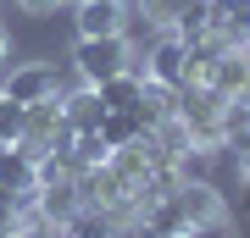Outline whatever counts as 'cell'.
I'll list each match as a JSON object with an SVG mask.
<instances>
[{
	"mask_svg": "<svg viewBox=\"0 0 250 238\" xmlns=\"http://www.w3.org/2000/svg\"><path fill=\"white\" fill-rule=\"evenodd\" d=\"M78 78L89 83V89H100V83H111L117 72H128L134 67V55H128V39L123 34H106V39H78Z\"/></svg>",
	"mask_w": 250,
	"mask_h": 238,
	"instance_id": "6da1fadb",
	"label": "cell"
},
{
	"mask_svg": "<svg viewBox=\"0 0 250 238\" xmlns=\"http://www.w3.org/2000/svg\"><path fill=\"white\" fill-rule=\"evenodd\" d=\"M72 22H78V39H106L128 28V0H78L72 6Z\"/></svg>",
	"mask_w": 250,
	"mask_h": 238,
	"instance_id": "7a4b0ae2",
	"label": "cell"
},
{
	"mask_svg": "<svg viewBox=\"0 0 250 238\" xmlns=\"http://www.w3.org/2000/svg\"><path fill=\"white\" fill-rule=\"evenodd\" d=\"M67 128V116H62V94H56V100H39V106H28V128H22V150L28 155H50V144H56V133H62Z\"/></svg>",
	"mask_w": 250,
	"mask_h": 238,
	"instance_id": "3957f363",
	"label": "cell"
},
{
	"mask_svg": "<svg viewBox=\"0 0 250 238\" xmlns=\"http://www.w3.org/2000/svg\"><path fill=\"white\" fill-rule=\"evenodd\" d=\"M6 94L22 100V106H39V100H56V94H62V78H56V67H45V61H22L6 78Z\"/></svg>",
	"mask_w": 250,
	"mask_h": 238,
	"instance_id": "277c9868",
	"label": "cell"
},
{
	"mask_svg": "<svg viewBox=\"0 0 250 238\" xmlns=\"http://www.w3.org/2000/svg\"><path fill=\"white\" fill-rule=\"evenodd\" d=\"M150 83H167V89H189V44L172 34L150 50Z\"/></svg>",
	"mask_w": 250,
	"mask_h": 238,
	"instance_id": "5b68a950",
	"label": "cell"
},
{
	"mask_svg": "<svg viewBox=\"0 0 250 238\" xmlns=\"http://www.w3.org/2000/svg\"><path fill=\"white\" fill-rule=\"evenodd\" d=\"M206 17H211V34L228 44L250 39V0H206Z\"/></svg>",
	"mask_w": 250,
	"mask_h": 238,
	"instance_id": "8992f818",
	"label": "cell"
},
{
	"mask_svg": "<svg viewBox=\"0 0 250 238\" xmlns=\"http://www.w3.org/2000/svg\"><path fill=\"white\" fill-rule=\"evenodd\" d=\"M62 116H67V128H72V133H100V122H106L100 89H89V83H83L78 94H67V100H62Z\"/></svg>",
	"mask_w": 250,
	"mask_h": 238,
	"instance_id": "52a82bcc",
	"label": "cell"
},
{
	"mask_svg": "<svg viewBox=\"0 0 250 238\" xmlns=\"http://www.w3.org/2000/svg\"><path fill=\"white\" fill-rule=\"evenodd\" d=\"M245 83H250V61H245V50H228L223 61H217L211 72H206V89H217L223 100L245 94Z\"/></svg>",
	"mask_w": 250,
	"mask_h": 238,
	"instance_id": "ba28073f",
	"label": "cell"
},
{
	"mask_svg": "<svg viewBox=\"0 0 250 238\" xmlns=\"http://www.w3.org/2000/svg\"><path fill=\"white\" fill-rule=\"evenodd\" d=\"M139 100H145V78L134 67L117 72L111 83H100V106H106V111H139Z\"/></svg>",
	"mask_w": 250,
	"mask_h": 238,
	"instance_id": "9c48e42d",
	"label": "cell"
},
{
	"mask_svg": "<svg viewBox=\"0 0 250 238\" xmlns=\"http://www.w3.org/2000/svg\"><path fill=\"white\" fill-rule=\"evenodd\" d=\"M145 133H150V128L139 122V111H106V122H100L106 150H128V144H139Z\"/></svg>",
	"mask_w": 250,
	"mask_h": 238,
	"instance_id": "30bf717a",
	"label": "cell"
},
{
	"mask_svg": "<svg viewBox=\"0 0 250 238\" xmlns=\"http://www.w3.org/2000/svg\"><path fill=\"white\" fill-rule=\"evenodd\" d=\"M223 144H233L245 155V144H250V106L245 100H228L223 106Z\"/></svg>",
	"mask_w": 250,
	"mask_h": 238,
	"instance_id": "8fae6325",
	"label": "cell"
},
{
	"mask_svg": "<svg viewBox=\"0 0 250 238\" xmlns=\"http://www.w3.org/2000/svg\"><path fill=\"white\" fill-rule=\"evenodd\" d=\"M22 128H28V106H22V100H11L6 89H0V139L17 144V139H22Z\"/></svg>",
	"mask_w": 250,
	"mask_h": 238,
	"instance_id": "7c38bea8",
	"label": "cell"
},
{
	"mask_svg": "<svg viewBox=\"0 0 250 238\" xmlns=\"http://www.w3.org/2000/svg\"><path fill=\"white\" fill-rule=\"evenodd\" d=\"M139 11H145V22H150V28H172V22H178V11H184V0H139Z\"/></svg>",
	"mask_w": 250,
	"mask_h": 238,
	"instance_id": "4fadbf2b",
	"label": "cell"
},
{
	"mask_svg": "<svg viewBox=\"0 0 250 238\" xmlns=\"http://www.w3.org/2000/svg\"><path fill=\"white\" fill-rule=\"evenodd\" d=\"M111 238H161V233H156V227H150L145 216H128L123 227H111Z\"/></svg>",
	"mask_w": 250,
	"mask_h": 238,
	"instance_id": "5bb4252c",
	"label": "cell"
},
{
	"mask_svg": "<svg viewBox=\"0 0 250 238\" xmlns=\"http://www.w3.org/2000/svg\"><path fill=\"white\" fill-rule=\"evenodd\" d=\"M11 233H17V200L0 188V238H11Z\"/></svg>",
	"mask_w": 250,
	"mask_h": 238,
	"instance_id": "9a60e30c",
	"label": "cell"
},
{
	"mask_svg": "<svg viewBox=\"0 0 250 238\" xmlns=\"http://www.w3.org/2000/svg\"><path fill=\"white\" fill-rule=\"evenodd\" d=\"M17 6H22V11H56L62 0H17Z\"/></svg>",
	"mask_w": 250,
	"mask_h": 238,
	"instance_id": "2e32d148",
	"label": "cell"
},
{
	"mask_svg": "<svg viewBox=\"0 0 250 238\" xmlns=\"http://www.w3.org/2000/svg\"><path fill=\"white\" fill-rule=\"evenodd\" d=\"M245 183H250V144H245Z\"/></svg>",
	"mask_w": 250,
	"mask_h": 238,
	"instance_id": "e0dca14e",
	"label": "cell"
},
{
	"mask_svg": "<svg viewBox=\"0 0 250 238\" xmlns=\"http://www.w3.org/2000/svg\"><path fill=\"white\" fill-rule=\"evenodd\" d=\"M0 61H6V28H0Z\"/></svg>",
	"mask_w": 250,
	"mask_h": 238,
	"instance_id": "ac0fdd59",
	"label": "cell"
},
{
	"mask_svg": "<svg viewBox=\"0 0 250 238\" xmlns=\"http://www.w3.org/2000/svg\"><path fill=\"white\" fill-rule=\"evenodd\" d=\"M239 50H245V61H250V39H245V44H239Z\"/></svg>",
	"mask_w": 250,
	"mask_h": 238,
	"instance_id": "d6986e66",
	"label": "cell"
},
{
	"mask_svg": "<svg viewBox=\"0 0 250 238\" xmlns=\"http://www.w3.org/2000/svg\"><path fill=\"white\" fill-rule=\"evenodd\" d=\"M161 238H189V233H161Z\"/></svg>",
	"mask_w": 250,
	"mask_h": 238,
	"instance_id": "ffe728a7",
	"label": "cell"
},
{
	"mask_svg": "<svg viewBox=\"0 0 250 238\" xmlns=\"http://www.w3.org/2000/svg\"><path fill=\"white\" fill-rule=\"evenodd\" d=\"M62 6H78V0H62Z\"/></svg>",
	"mask_w": 250,
	"mask_h": 238,
	"instance_id": "44dd1931",
	"label": "cell"
},
{
	"mask_svg": "<svg viewBox=\"0 0 250 238\" xmlns=\"http://www.w3.org/2000/svg\"><path fill=\"white\" fill-rule=\"evenodd\" d=\"M0 150H6V139H0Z\"/></svg>",
	"mask_w": 250,
	"mask_h": 238,
	"instance_id": "7402d4cb",
	"label": "cell"
}]
</instances>
